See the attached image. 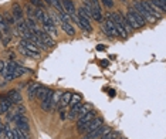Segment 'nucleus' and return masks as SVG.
Returning a JSON list of instances; mask_svg holds the SVG:
<instances>
[{"label": "nucleus", "mask_w": 166, "mask_h": 139, "mask_svg": "<svg viewBox=\"0 0 166 139\" xmlns=\"http://www.w3.org/2000/svg\"><path fill=\"white\" fill-rule=\"evenodd\" d=\"M125 19H126V22L129 23V26H131L132 28L143 27L145 23H146L143 20V17H142V16L139 14L135 9H129L128 13H126V16H125Z\"/></svg>", "instance_id": "obj_1"}, {"label": "nucleus", "mask_w": 166, "mask_h": 139, "mask_svg": "<svg viewBox=\"0 0 166 139\" xmlns=\"http://www.w3.org/2000/svg\"><path fill=\"white\" fill-rule=\"evenodd\" d=\"M135 10L142 16V17H143L145 22H146V20H148V22H155V20H156L151 13L148 12V9L145 7L143 2H141V0H136V2H135Z\"/></svg>", "instance_id": "obj_2"}, {"label": "nucleus", "mask_w": 166, "mask_h": 139, "mask_svg": "<svg viewBox=\"0 0 166 139\" xmlns=\"http://www.w3.org/2000/svg\"><path fill=\"white\" fill-rule=\"evenodd\" d=\"M104 124V119L102 118H98V117H95V118H92L91 121H89L87 125H84L81 129H78L81 133H88V132H91V131H94V129H97L98 127H101V125Z\"/></svg>", "instance_id": "obj_3"}, {"label": "nucleus", "mask_w": 166, "mask_h": 139, "mask_svg": "<svg viewBox=\"0 0 166 139\" xmlns=\"http://www.w3.org/2000/svg\"><path fill=\"white\" fill-rule=\"evenodd\" d=\"M33 33L36 34V36H37L38 38H40V40H41V43H43L46 47H53V46H54V40H53V38H51V36H50L48 33H46L44 30H40V28L37 27L36 30L33 31Z\"/></svg>", "instance_id": "obj_4"}, {"label": "nucleus", "mask_w": 166, "mask_h": 139, "mask_svg": "<svg viewBox=\"0 0 166 139\" xmlns=\"http://www.w3.org/2000/svg\"><path fill=\"white\" fill-rule=\"evenodd\" d=\"M108 131H109V128L105 127V125L102 124L101 127H98L97 129H94V131H91V132L85 133V136H84L83 139H98V138H101L105 132H108Z\"/></svg>", "instance_id": "obj_5"}, {"label": "nucleus", "mask_w": 166, "mask_h": 139, "mask_svg": "<svg viewBox=\"0 0 166 139\" xmlns=\"http://www.w3.org/2000/svg\"><path fill=\"white\" fill-rule=\"evenodd\" d=\"M102 28H104L105 31H107V34L108 36H118V33H117V28H115V23L111 20V17H109V14H108V17H107V20H105L104 23H102Z\"/></svg>", "instance_id": "obj_6"}, {"label": "nucleus", "mask_w": 166, "mask_h": 139, "mask_svg": "<svg viewBox=\"0 0 166 139\" xmlns=\"http://www.w3.org/2000/svg\"><path fill=\"white\" fill-rule=\"evenodd\" d=\"M95 115H97V112L95 111H89V112H87V114H84L83 117H80L78 118V121H77V127H78V129H81V128L84 127V125H87L89 122V121L92 119V118H95Z\"/></svg>", "instance_id": "obj_7"}, {"label": "nucleus", "mask_w": 166, "mask_h": 139, "mask_svg": "<svg viewBox=\"0 0 166 139\" xmlns=\"http://www.w3.org/2000/svg\"><path fill=\"white\" fill-rule=\"evenodd\" d=\"M61 6H63V9H64L65 14L71 16V17H75L77 10H75V6H74V3L71 0H61Z\"/></svg>", "instance_id": "obj_8"}, {"label": "nucleus", "mask_w": 166, "mask_h": 139, "mask_svg": "<svg viewBox=\"0 0 166 139\" xmlns=\"http://www.w3.org/2000/svg\"><path fill=\"white\" fill-rule=\"evenodd\" d=\"M53 95H54V91L48 90L43 99H41V108L44 111H51V101H53Z\"/></svg>", "instance_id": "obj_9"}, {"label": "nucleus", "mask_w": 166, "mask_h": 139, "mask_svg": "<svg viewBox=\"0 0 166 139\" xmlns=\"http://www.w3.org/2000/svg\"><path fill=\"white\" fill-rule=\"evenodd\" d=\"M17 28H18V31L22 33V36H23V38H27V40H30V37H31V31L28 30V27L26 26V23L23 22V20H20V22H17Z\"/></svg>", "instance_id": "obj_10"}, {"label": "nucleus", "mask_w": 166, "mask_h": 139, "mask_svg": "<svg viewBox=\"0 0 166 139\" xmlns=\"http://www.w3.org/2000/svg\"><path fill=\"white\" fill-rule=\"evenodd\" d=\"M7 99L12 102V105H17V104L22 102V94L18 92L17 90H13V91H10V92H9Z\"/></svg>", "instance_id": "obj_11"}, {"label": "nucleus", "mask_w": 166, "mask_h": 139, "mask_svg": "<svg viewBox=\"0 0 166 139\" xmlns=\"http://www.w3.org/2000/svg\"><path fill=\"white\" fill-rule=\"evenodd\" d=\"M12 12H13V19H14L16 22H20V20H23V10H22V7H20V4H18V3L13 4Z\"/></svg>", "instance_id": "obj_12"}, {"label": "nucleus", "mask_w": 166, "mask_h": 139, "mask_svg": "<svg viewBox=\"0 0 166 139\" xmlns=\"http://www.w3.org/2000/svg\"><path fill=\"white\" fill-rule=\"evenodd\" d=\"M75 20H77V23L80 24V27L83 28V30H87V31H91L92 27L91 24H89V20L85 19V17H83V16H78V17H75Z\"/></svg>", "instance_id": "obj_13"}, {"label": "nucleus", "mask_w": 166, "mask_h": 139, "mask_svg": "<svg viewBox=\"0 0 166 139\" xmlns=\"http://www.w3.org/2000/svg\"><path fill=\"white\" fill-rule=\"evenodd\" d=\"M18 46L24 47V48H27V50H31V51H37V46L31 40H27V38H22L20 43H18Z\"/></svg>", "instance_id": "obj_14"}, {"label": "nucleus", "mask_w": 166, "mask_h": 139, "mask_svg": "<svg viewBox=\"0 0 166 139\" xmlns=\"http://www.w3.org/2000/svg\"><path fill=\"white\" fill-rule=\"evenodd\" d=\"M71 101V94L70 92H64L60 95V101H58V105L60 108H64L65 105H68Z\"/></svg>", "instance_id": "obj_15"}, {"label": "nucleus", "mask_w": 166, "mask_h": 139, "mask_svg": "<svg viewBox=\"0 0 166 139\" xmlns=\"http://www.w3.org/2000/svg\"><path fill=\"white\" fill-rule=\"evenodd\" d=\"M18 50H20V53L24 54L26 57H31V58H38V57H40V53H38V51H31V50H27V48L20 47V46H18Z\"/></svg>", "instance_id": "obj_16"}, {"label": "nucleus", "mask_w": 166, "mask_h": 139, "mask_svg": "<svg viewBox=\"0 0 166 139\" xmlns=\"http://www.w3.org/2000/svg\"><path fill=\"white\" fill-rule=\"evenodd\" d=\"M143 4H145V7L148 9V12L151 13L152 16H153L155 19H158V17H160V13H159V10L156 9V7L153 6V4H151L149 2H143Z\"/></svg>", "instance_id": "obj_17"}, {"label": "nucleus", "mask_w": 166, "mask_h": 139, "mask_svg": "<svg viewBox=\"0 0 166 139\" xmlns=\"http://www.w3.org/2000/svg\"><path fill=\"white\" fill-rule=\"evenodd\" d=\"M34 17H36L38 22H41V23H46L47 20H48V14H47L46 12H43L41 9H37L36 10V13H34Z\"/></svg>", "instance_id": "obj_18"}, {"label": "nucleus", "mask_w": 166, "mask_h": 139, "mask_svg": "<svg viewBox=\"0 0 166 139\" xmlns=\"http://www.w3.org/2000/svg\"><path fill=\"white\" fill-rule=\"evenodd\" d=\"M18 67V64L16 61H9V64H6V68H4V72L3 75H9V74H13V72L16 71V68Z\"/></svg>", "instance_id": "obj_19"}, {"label": "nucleus", "mask_w": 166, "mask_h": 139, "mask_svg": "<svg viewBox=\"0 0 166 139\" xmlns=\"http://www.w3.org/2000/svg\"><path fill=\"white\" fill-rule=\"evenodd\" d=\"M61 28L68 34V36H74V34H75V30H74V27L70 24V22L61 20Z\"/></svg>", "instance_id": "obj_20"}, {"label": "nucleus", "mask_w": 166, "mask_h": 139, "mask_svg": "<svg viewBox=\"0 0 166 139\" xmlns=\"http://www.w3.org/2000/svg\"><path fill=\"white\" fill-rule=\"evenodd\" d=\"M81 105H83L81 102L73 104V107H71V111H70V119H77V118H78V109H80Z\"/></svg>", "instance_id": "obj_21"}, {"label": "nucleus", "mask_w": 166, "mask_h": 139, "mask_svg": "<svg viewBox=\"0 0 166 139\" xmlns=\"http://www.w3.org/2000/svg\"><path fill=\"white\" fill-rule=\"evenodd\" d=\"M40 84H37V82H33L30 87H28V97L30 98H34V97L37 95V91L40 90Z\"/></svg>", "instance_id": "obj_22"}, {"label": "nucleus", "mask_w": 166, "mask_h": 139, "mask_svg": "<svg viewBox=\"0 0 166 139\" xmlns=\"http://www.w3.org/2000/svg\"><path fill=\"white\" fill-rule=\"evenodd\" d=\"M118 138H119V132H117V131H111V129L101 136V139H118Z\"/></svg>", "instance_id": "obj_23"}, {"label": "nucleus", "mask_w": 166, "mask_h": 139, "mask_svg": "<svg viewBox=\"0 0 166 139\" xmlns=\"http://www.w3.org/2000/svg\"><path fill=\"white\" fill-rule=\"evenodd\" d=\"M91 17L95 22H102V12L101 9H92L91 10Z\"/></svg>", "instance_id": "obj_24"}, {"label": "nucleus", "mask_w": 166, "mask_h": 139, "mask_svg": "<svg viewBox=\"0 0 166 139\" xmlns=\"http://www.w3.org/2000/svg\"><path fill=\"white\" fill-rule=\"evenodd\" d=\"M92 109V105L91 104H85V105H81L80 109H78V118L83 117L84 114H87V112H89Z\"/></svg>", "instance_id": "obj_25"}, {"label": "nucleus", "mask_w": 166, "mask_h": 139, "mask_svg": "<svg viewBox=\"0 0 166 139\" xmlns=\"http://www.w3.org/2000/svg\"><path fill=\"white\" fill-rule=\"evenodd\" d=\"M9 26L6 24V22H4V17H3V14L0 13V31H3V33H9Z\"/></svg>", "instance_id": "obj_26"}, {"label": "nucleus", "mask_w": 166, "mask_h": 139, "mask_svg": "<svg viewBox=\"0 0 166 139\" xmlns=\"http://www.w3.org/2000/svg\"><path fill=\"white\" fill-rule=\"evenodd\" d=\"M47 91H48V88H44V87H40V90L37 91V95H36V97H38V98H40V101H41V99H43L44 97H46Z\"/></svg>", "instance_id": "obj_27"}, {"label": "nucleus", "mask_w": 166, "mask_h": 139, "mask_svg": "<svg viewBox=\"0 0 166 139\" xmlns=\"http://www.w3.org/2000/svg\"><path fill=\"white\" fill-rule=\"evenodd\" d=\"M87 3L91 6V10L92 9H101V7H99V2H98V0H87Z\"/></svg>", "instance_id": "obj_28"}, {"label": "nucleus", "mask_w": 166, "mask_h": 139, "mask_svg": "<svg viewBox=\"0 0 166 139\" xmlns=\"http://www.w3.org/2000/svg\"><path fill=\"white\" fill-rule=\"evenodd\" d=\"M26 12H27V16H28V17H31V19H33V17H34V13H36V10L33 9V6H31V4H27V7H26Z\"/></svg>", "instance_id": "obj_29"}, {"label": "nucleus", "mask_w": 166, "mask_h": 139, "mask_svg": "<svg viewBox=\"0 0 166 139\" xmlns=\"http://www.w3.org/2000/svg\"><path fill=\"white\" fill-rule=\"evenodd\" d=\"M80 16H83V17H85V19H89V17H91V13H89L85 7H81V9H80Z\"/></svg>", "instance_id": "obj_30"}, {"label": "nucleus", "mask_w": 166, "mask_h": 139, "mask_svg": "<svg viewBox=\"0 0 166 139\" xmlns=\"http://www.w3.org/2000/svg\"><path fill=\"white\" fill-rule=\"evenodd\" d=\"M30 2H31V6H36V7H38V9L44 7V3L41 0H30Z\"/></svg>", "instance_id": "obj_31"}, {"label": "nucleus", "mask_w": 166, "mask_h": 139, "mask_svg": "<svg viewBox=\"0 0 166 139\" xmlns=\"http://www.w3.org/2000/svg\"><path fill=\"white\" fill-rule=\"evenodd\" d=\"M80 101H81L80 95H71V101H70L71 105H73V104H77V102H80Z\"/></svg>", "instance_id": "obj_32"}, {"label": "nucleus", "mask_w": 166, "mask_h": 139, "mask_svg": "<svg viewBox=\"0 0 166 139\" xmlns=\"http://www.w3.org/2000/svg\"><path fill=\"white\" fill-rule=\"evenodd\" d=\"M6 138V131H4V125L0 122V139Z\"/></svg>", "instance_id": "obj_33"}, {"label": "nucleus", "mask_w": 166, "mask_h": 139, "mask_svg": "<svg viewBox=\"0 0 166 139\" xmlns=\"http://www.w3.org/2000/svg\"><path fill=\"white\" fill-rule=\"evenodd\" d=\"M3 17H4V16H3ZM4 22H6V24H7V23H9V24H14V19H13V16H9V14H6Z\"/></svg>", "instance_id": "obj_34"}, {"label": "nucleus", "mask_w": 166, "mask_h": 139, "mask_svg": "<svg viewBox=\"0 0 166 139\" xmlns=\"http://www.w3.org/2000/svg\"><path fill=\"white\" fill-rule=\"evenodd\" d=\"M101 2H102V3H104L107 7H112V6H114V2H112V0H101Z\"/></svg>", "instance_id": "obj_35"}, {"label": "nucleus", "mask_w": 166, "mask_h": 139, "mask_svg": "<svg viewBox=\"0 0 166 139\" xmlns=\"http://www.w3.org/2000/svg\"><path fill=\"white\" fill-rule=\"evenodd\" d=\"M4 68H6V62L0 60V74H3L4 72Z\"/></svg>", "instance_id": "obj_36"}, {"label": "nucleus", "mask_w": 166, "mask_h": 139, "mask_svg": "<svg viewBox=\"0 0 166 139\" xmlns=\"http://www.w3.org/2000/svg\"><path fill=\"white\" fill-rule=\"evenodd\" d=\"M9 43H10V37H9V36H6V38L3 40V44H4V46H7Z\"/></svg>", "instance_id": "obj_37"}, {"label": "nucleus", "mask_w": 166, "mask_h": 139, "mask_svg": "<svg viewBox=\"0 0 166 139\" xmlns=\"http://www.w3.org/2000/svg\"><path fill=\"white\" fill-rule=\"evenodd\" d=\"M97 50H98V51H99V50H101V51H104V50H105V46H102V44H101V46L97 47Z\"/></svg>", "instance_id": "obj_38"}, {"label": "nucleus", "mask_w": 166, "mask_h": 139, "mask_svg": "<svg viewBox=\"0 0 166 139\" xmlns=\"http://www.w3.org/2000/svg\"><path fill=\"white\" fill-rule=\"evenodd\" d=\"M108 94H109L111 97H114V95H115V91H114V90H109V92H108Z\"/></svg>", "instance_id": "obj_39"}, {"label": "nucleus", "mask_w": 166, "mask_h": 139, "mask_svg": "<svg viewBox=\"0 0 166 139\" xmlns=\"http://www.w3.org/2000/svg\"><path fill=\"white\" fill-rule=\"evenodd\" d=\"M101 64H102V67H107V65H108V61H102Z\"/></svg>", "instance_id": "obj_40"}, {"label": "nucleus", "mask_w": 166, "mask_h": 139, "mask_svg": "<svg viewBox=\"0 0 166 139\" xmlns=\"http://www.w3.org/2000/svg\"><path fill=\"white\" fill-rule=\"evenodd\" d=\"M44 2H46V4H48V6L51 4V2H50V0H44Z\"/></svg>", "instance_id": "obj_41"}, {"label": "nucleus", "mask_w": 166, "mask_h": 139, "mask_svg": "<svg viewBox=\"0 0 166 139\" xmlns=\"http://www.w3.org/2000/svg\"><path fill=\"white\" fill-rule=\"evenodd\" d=\"M0 40H2V31H0Z\"/></svg>", "instance_id": "obj_42"}, {"label": "nucleus", "mask_w": 166, "mask_h": 139, "mask_svg": "<svg viewBox=\"0 0 166 139\" xmlns=\"http://www.w3.org/2000/svg\"><path fill=\"white\" fill-rule=\"evenodd\" d=\"M118 139H125V138H118Z\"/></svg>", "instance_id": "obj_43"}]
</instances>
